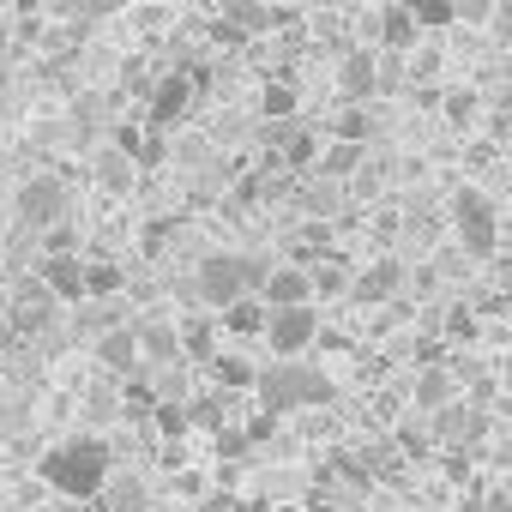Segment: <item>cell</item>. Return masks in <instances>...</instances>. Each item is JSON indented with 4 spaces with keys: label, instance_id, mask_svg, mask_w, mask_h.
<instances>
[{
    "label": "cell",
    "instance_id": "6da1fadb",
    "mask_svg": "<svg viewBox=\"0 0 512 512\" xmlns=\"http://www.w3.org/2000/svg\"><path fill=\"white\" fill-rule=\"evenodd\" d=\"M37 476H43L55 494H67V500H97V494L109 488V446H103L97 434H73V440H61L55 452H43Z\"/></svg>",
    "mask_w": 512,
    "mask_h": 512
},
{
    "label": "cell",
    "instance_id": "7a4b0ae2",
    "mask_svg": "<svg viewBox=\"0 0 512 512\" xmlns=\"http://www.w3.org/2000/svg\"><path fill=\"white\" fill-rule=\"evenodd\" d=\"M260 410H272V416H290V410H314V404H332L338 398V386L320 374V368H308L302 356L296 362H272V368H260Z\"/></svg>",
    "mask_w": 512,
    "mask_h": 512
},
{
    "label": "cell",
    "instance_id": "3957f363",
    "mask_svg": "<svg viewBox=\"0 0 512 512\" xmlns=\"http://www.w3.org/2000/svg\"><path fill=\"white\" fill-rule=\"evenodd\" d=\"M266 278H272V266H260V260H241V253H205L199 272H193V290H199V302L211 314H223L241 296H260Z\"/></svg>",
    "mask_w": 512,
    "mask_h": 512
},
{
    "label": "cell",
    "instance_id": "277c9868",
    "mask_svg": "<svg viewBox=\"0 0 512 512\" xmlns=\"http://www.w3.org/2000/svg\"><path fill=\"white\" fill-rule=\"evenodd\" d=\"M452 223H458V241H464V253H494V241H500V217H494V199L482 193V187H458L452 193Z\"/></svg>",
    "mask_w": 512,
    "mask_h": 512
},
{
    "label": "cell",
    "instance_id": "5b68a950",
    "mask_svg": "<svg viewBox=\"0 0 512 512\" xmlns=\"http://www.w3.org/2000/svg\"><path fill=\"white\" fill-rule=\"evenodd\" d=\"M320 338H326V332H320V314H314V302H302V308H272V326H266V344H272V356L296 362V356H308Z\"/></svg>",
    "mask_w": 512,
    "mask_h": 512
},
{
    "label": "cell",
    "instance_id": "8992f818",
    "mask_svg": "<svg viewBox=\"0 0 512 512\" xmlns=\"http://www.w3.org/2000/svg\"><path fill=\"white\" fill-rule=\"evenodd\" d=\"M380 85H386V61L374 49H344V67H338L344 103H368V97H380Z\"/></svg>",
    "mask_w": 512,
    "mask_h": 512
},
{
    "label": "cell",
    "instance_id": "52a82bcc",
    "mask_svg": "<svg viewBox=\"0 0 512 512\" xmlns=\"http://www.w3.org/2000/svg\"><path fill=\"white\" fill-rule=\"evenodd\" d=\"M43 290L61 296V302H85L91 296V266L79 260V253H49L43 260Z\"/></svg>",
    "mask_w": 512,
    "mask_h": 512
},
{
    "label": "cell",
    "instance_id": "ba28073f",
    "mask_svg": "<svg viewBox=\"0 0 512 512\" xmlns=\"http://www.w3.org/2000/svg\"><path fill=\"white\" fill-rule=\"evenodd\" d=\"M193 73H163L157 85H151V127H175L187 109H193Z\"/></svg>",
    "mask_w": 512,
    "mask_h": 512
},
{
    "label": "cell",
    "instance_id": "9c48e42d",
    "mask_svg": "<svg viewBox=\"0 0 512 512\" xmlns=\"http://www.w3.org/2000/svg\"><path fill=\"white\" fill-rule=\"evenodd\" d=\"M217 326H223L229 338H266V326H272V302H266V296H241V302H229V308L217 314Z\"/></svg>",
    "mask_w": 512,
    "mask_h": 512
},
{
    "label": "cell",
    "instance_id": "30bf717a",
    "mask_svg": "<svg viewBox=\"0 0 512 512\" xmlns=\"http://www.w3.org/2000/svg\"><path fill=\"white\" fill-rule=\"evenodd\" d=\"M260 296L272 308H302V302H314V272L308 266H272V278H266Z\"/></svg>",
    "mask_w": 512,
    "mask_h": 512
},
{
    "label": "cell",
    "instance_id": "8fae6325",
    "mask_svg": "<svg viewBox=\"0 0 512 512\" xmlns=\"http://www.w3.org/2000/svg\"><path fill=\"white\" fill-rule=\"evenodd\" d=\"M19 217L25 223H61L67 217V193L55 181H25L19 187Z\"/></svg>",
    "mask_w": 512,
    "mask_h": 512
},
{
    "label": "cell",
    "instance_id": "7c38bea8",
    "mask_svg": "<svg viewBox=\"0 0 512 512\" xmlns=\"http://www.w3.org/2000/svg\"><path fill=\"white\" fill-rule=\"evenodd\" d=\"M416 37H422V19L410 13V0H392V7L380 13V49L410 55V49H416Z\"/></svg>",
    "mask_w": 512,
    "mask_h": 512
},
{
    "label": "cell",
    "instance_id": "4fadbf2b",
    "mask_svg": "<svg viewBox=\"0 0 512 512\" xmlns=\"http://www.w3.org/2000/svg\"><path fill=\"white\" fill-rule=\"evenodd\" d=\"M97 362H103L109 374H133V368L145 362V350H139V332H127V326H109V332L97 338Z\"/></svg>",
    "mask_w": 512,
    "mask_h": 512
},
{
    "label": "cell",
    "instance_id": "5bb4252c",
    "mask_svg": "<svg viewBox=\"0 0 512 512\" xmlns=\"http://www.w3.org/2000/svg\"><path fill=\"white\" fill-rule=\"evenodd\" d=\"M223 19L241 31V37H266L272 25H284V13L272 0H223Z\"/></svg>",
    "mask_w": 512,
    "mask_h": 512
},
{
    "label": "cell",
    "instance_id": "9a60e30c",
    "mask_svg": "<svg viewBox=\"0 0 512 512\" xmlns=\"http://www.w3.org/2000/svg\"><path fill=\"white\" fill-rule=\"evenodd\" d=\"M362 163H368V139H332L320 151V175L326 181H350V175H362Z\"/></svg>",
    "mask_w": 512,
    "mask_h": 512
},
{
    "label": "cell",
    "instance_id": "2e32d148",
    "mask_svg": "<svg viewBox=\"0 0 512 512\" xmlns=\"http://www.w3.org/2000/svg\"><path fill=\"white\" fill-rule=\"evenodd\" d=\"M398 284H404V266H398V260H374V266L350 284V296H356V302H392Z\"/></svg>",
    "mask_w": 512,
    "mask_h": 512
},
{
    "label": "cell",
    "instance_id": "e0dca14e",
    "mask_svg": "<svg viewBox=\"0 0 512 512\" xmlns=\"http://www.w3.org/2000/svg\"><path fill=\"white\" fill-rule=\"evenodd\" d=\"M410 398H416V410H428V416H434V410H446V404L458 398V386H452V368L428 362V368L416 374V392H410Z\"/></svg>",
    "mask_w": 512,
    "mask_h": 512
},
{
    "label": "cell",
    "instance_id": "ac0fdd59",
    "mask_svg": "<svg viewBox=\"0 0 512 512\" xmlns=\"http://www.w3.org/2000/svg\"><path fill=\"white\" fill-rule=\"evenodd\" d=\"M139 350H145L151 368H169V362L187 356V350H181V326H139Z\"/></svg>",
    "mask_w": 512,
    "mask_h": 512
},
{
    "label": "cell",
    "instance_id": "d6986e66",
    "mask_svg": "<svg viewBox=\"0 0 512 512\" xmlns=\"http://www.w3.org/2000/svg\"><path fill=\"white\" fill-rule=\"evenodd\" d=\"M320 151H326V145H320L308 127H290V133H284V145H278V157H284L290 169H320Z\"/></svg>",
    "mask_w": 512,
    "mask_h": 512
},
{
    "label": "cell",
    "instance_id": "ffe728a7",
    "mask_svg": "<svg viewBox=\"0 0 512 512\" xmlns=\"http://www.w3.org/2000/svg\"><path fill=\"white\" fill-rule=\"evenodd\" d=\"M211 380L223 386V392H241V386H260V368H253V362H241V356H211Z\"/></svg>",
    "mask_w": 512,
    "mask_h": 512
},
{
    "label": "cell",
    "instance_id": "44dd1931",
    "mask_svg": "<svg viewBox=\"0 0 512 512\" xmlns=\"http://www.w3.org/2000/svg\"><path fill=\"white\" fill-rule=\"evenodd\" d=\"M103 506H109V512H145V482H139V476H121V482L109 476Z\"/></svg>",
    "mask_w": 512,
    "mask_h": 512
},
{
    "label": "cell",
    "instance_id": "7402d4cb",
    "mask_svg": "<svg viewBox=\"0 0 512 512\" xmlns=\"http://www.w3.org/2000/svg\"><path fill=\"white\" fill-rule=\"evenodd\" d=\"M181 350L199 356V362H211V356H217V326H211V320H187V326H181Z\"/></svg>",
    "mask_w": 512,
    "mask_h": 512
},
{
    "label": "cell",
    "instance_id": "603a6c76",
    "mask_svg": "<svg viewBox=\"0 0 512 512\" xmlns=\"http://www.w3.org/2000/svg\"><path fill=\"white\" fill-rule=\"evenodd\" d=\"M260 115L266 121H296V91L290 85H266L260 91Z\"/></svg>",
    "mask_w": 512,
    "mask_h": 512
},
{
    "label": "cell",
    "instance_id": "cb8c5ba5",
    "mask_svg": "<svg viewBox=\"0 0 512 512\" xmlns=\"http://www.w3.org/2000/svg\"><path fill=\"white\" fill-rule=\"evenodd\" d=\"M410 13L422 19V31H434V25H452L458 19V0H410Z\"/></svg>",
    "mask_w": 512,
    "mask_h": 512
},
{
    "label": "cell",
    "instance_id": "d4e9b609",
    "mask_svg": "<svg viewBox=\"0 0 512 512\" xmlns=\"http://www.w3.org/2000/svg\"><path fill=\"white\" fill-rule=\"evenodd\" d=\"M440 115H446L452 127H470V121H476V91H452V97L440 103Z\"/></svg>",
    "mask_w": 512,
    "mask_h": 512
},
{
    "label": "cell",
    "instance_id": "484cf974",
    "mask_svg": "<svg viewBox=\"0 0 512 512\" xmlns=\"http://www.w3.org/2000/svg\"><path fill=\"white\" fill-rule=\"evenodd\" d=\"M368 103H344V115H338V139H368Z\"/></svg>",
    "mask_w": 512,
    "mask_h": 512
},
{
    "label": "cell",
    "instance_id": "4316f807",
    "mask_svg": "<svg viewBox=\"0 0 512 512\" xmlns=\"http://www.w3.org/2000/svg\"><path fill=\"white\" fill-rule=\"evenodd\" d=\"M308 211H314V217H332V211H338V181L320 175V187L308 193Z\"/></svg>",
    "mask_w": 512,
    "mask_h": 512
},
{
    "label": "cell",
    "instance_id": "83f0119b",
    "mask_svg": "<svg viewBox=\"0 0 512 512\" xmlns=\"http://www.w3.org/2000/svg\"><path fill=\"white\" fill-rule=\"evenodd\" d=\"M253 446V434L247 428H217V458H241Z\"/></svg>",
    "mask_w": 512,
    "mask_h": 512
},
{
    "label": "cell",
    "instance_id": "f1b7e54d",
    "mask_svg": "<svg viewBox=\"0 0 512 512\" xmlns=\"http://www.w3.org/2000/svg\"><path fill=\"white\" fill-rule=\"evenodd\" d=\"M187 422H193L187 410H175V404H157V428H163L169 440H181V434H187Z\"/></svg>",
    "mask_w": 512,
    "mask_h": 512
},
{
    "label": "cell",
    "instance_id": "f546056e",
    "mask_svg": "<svg viewBox=\"0 0 512 512\" xmlns=\"http://www.w3.org/2000/svg\"><path fill=\"white\" fill-rule=\"evenodd\" d=\"M121 290V266H91V296H115Z\"/></svg>",
    "mask_w": 512,
    "mask_h": 512
},
{
    "label": "cell",
    "instance_id": "4dcf8cb0",
    "mask_svg": "<svg viewBox=\"0 0 512 512\" xmlns=\"http://www.w3.org/2000/svg\"><path fill=\"white\" fill-rule=\"evenodd\" d=\"M308 272H314V296H338V284H344V272H338L332 260H326V266H308Z\"/></svg>",
    "mask_w": 512,
    "mask_h": 512
},
{
    "label": "cell",
    "instance_id": "1f68e13d",
    "mask_svg": "<svg viewBox=\"0 0 512 512\" xmlns=\"http://www.w3.org/2000/svg\"><path fill=\"white\" fill-rule=\"evenodd\" d=\"M452 338H458V344L476 338V314H470V308H452Z\"/></svg>",
    "mask_w": 512,
    "mask_h": 512
},
{
    "label": "cell",
    "instance_id": "d6a6232c",
    "mask_svg": "<svg viewBox=\"0 0 512 512\" xmlns=\"http://www.w3.org/2000/svg\"><path fill=\"white\" fill-rule=\"evenodd\" d=\"M452 512H488V500H482V494H470V500H458Z\"/></svg>",
    "mask_w": 512,
    "mask_h": 512
},
{
    "label": "cell",
    "instance_id": "836d02e7",
    "mask_svg": "<svg viewBox=\"0 0 512 512\" xmlns=\"http://www.w3.org/2000/svg\"><path fill=\"white\" fill-rule=\"evenodd\" d=\"M308 512H344L338 500H308Z\"/></svg>",
    "mask_w": 512,
    "mask_h": 512
},
{
    "label": "cell",
    "instance_id": "e575fe53",
    "mask_svg": "<svg viewBox=\"0 0 512 512\" xmlns=\"http://www.w3.org/2000/svg\"><path fill=\"white\" fill-rule=\"evenodd\" d=\"M500 380H506V386H512V356H506V362H500Z\"/></svg>",
    "mask_w": 512,
    "mask_h": 512
},
{
    "label": "cell",
    "instance_id": "d590c367",
    "mask_svg": "<svg viewBox=\"0 0 512 512\" xmlns=\"http://www.w3.org/2000/svg\"><path fill=\"white\" fill-rule=\"evenodd\" d=\"M19 7H25V13H31V7H43V0H19Z\"/></svg>",
    "mask_w": 512,
    "mask_h": 512
},
{
    "label": "cell",
    "instance_id": "8d00e7d4",
    "mask_svg": "<svg viewBox=\"0 0 512 512\" xmlns=\"http://www.w3.org/2000/svg\"><path fill=\"white\" fill-rule=\"evenodd\" d=\"M211 7H223V0H211Z\"/></svg>",
    "mask_w": 512,
    "mask_h": 512
},
{
    "label": "cell",
    "instance_id": "74e56055",
    "mask_svg": "<svg viewBox=\"0 0 512 512\" xmlns=\"http://www.w3.org/2000/svg\"><path fill=\"white\" fill-rule=\"evenodd\" d=\"M302 512H308V506H302Z\"/></svg>",
    "mask_w": 512,
    "mask_h": 512
}]
</instances>
